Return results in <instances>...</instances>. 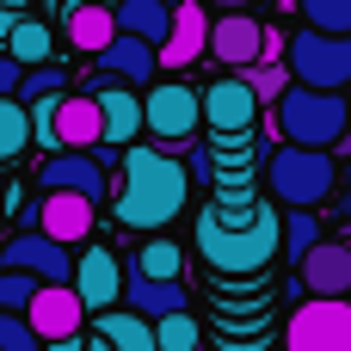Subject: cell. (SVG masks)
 <instances>
[{
  "label": "cell",
  "mask_w": 351,
  "mask_h": 351,
  "mask_svg": "<svg viewBox=\"0 0 351 351\" xmlns=\"http://www.w3.org/2000/svg\"><path fill=\"white\" fill-rule=\"evenodd\" d=\"M93 99H99V117H105V142L111 148H136V136H142V99L130 86H111V80H99Z\"/></svg>",
  "instance_id": "19"
},
{
  "label": "cell",
  "mask_w": 351,
  "mask_h": 351,
  "mask_svg": "<svg viewBox=\"0 0 351 351\" xmlns=\"http://www.w3.org/2000/svg\"><path fill=\"white\" fill-rule=\"evenodd\" d=\"M278 136L290 148H315V154H333L346 142V123H351V99L346 93H308V86H290L278 99Z\"/></svg>",
  "instance_id": "3"
},
{
  "label": "cell",
  "mask_w": 351,
  "mask_h": 351,
  "mask_svg": "<svg viewBox=\"0 0 351 351\" xmlns=\"http://www.w3.org/2000/svg\"><path fill=\"white\" fill-rule=\"evenodd\" d=\"M0 351H43V339L31 333L25 315H0Z\"/></svg>",
  "instance_id": "33"
},
{
  "label": "cell",
  "mask_w": 351,
  "mask_h": 351,
  "mask_svg": "<svg viewBox=\"0 0 351 351\" xmlns=\"http://www.w3.org/2000/svg\"><path fill=\"white\" fill-rule=\"evenodd\" d=\"M346 222H351V197H346Z\"/></svg>",
  "instance_id": "41"
},
{
  "label": "cell",
  "mask_w": 351,
  "mask_h": 351,
  "mask_svg": "<svg viewBox=\"0 0 351 351\" xmlns=\"http://www.w3.org/2000/svg\"><path fill=\"white\" fill-rule=\"evenodd\" d=\"M86 351H111V346H105V339H93V346H86Z\"/></svg>",
  "instance_id": "39"
},
{
  "label": "cell",
  "mask_w": 351,
  "mask_h": 351,
  "mask_svg": "<svg viewBox=\"0 0 351 351\" xmlns=\"http://www.w3.org/2000/svg\"><path fill=\"white\" fill-rule=\"evenodd\" d=\"M154 346H160V351H197V321H191V315H167V321H154Z\"/></svg>",
  "instance_id": "30"
},
{
  "label": "cell",
  "mask_w": 351,
  "mask_h": 351,
  "mask_svg": "<svg viewBox=\"0 0 351 351\" xmlns=\"http://www.w3.org/2000/svg\"><path fill=\"white\" fill-rule=\"evenodd\" d=\"M197 123H204V93H191V86H148V99H142V130L160 136V148L191 142Z\"/></svg>",
  "instance_id": "7"
},
{
  "label": "cell",
  "mask_w": 351,
  "mask_h": 351,
  "mask_svg": "<svg viewBox=\"0 0 351 351\" xmlns=\"http://www.w3.org/2000/svg\"><path fill=\"white\" fill-rule=\"evenodd\" d=\"M12 25H19V19H6V0H0V37H6V31H12Z\"/></svg>",
  "instance_id": "37"
},
{
  "label": "cell",
  "mask_w": 351,
  "mask_h": 351,
  "mask_svg": "<svg viewBox=\"0 0 351 351\" xmlns=\"http://www.w3.org/2000/svg\"><path fill=\"white\" fill-rule=\"evenodd\" d=\"M204 49H210V12H204L197 0L173 6V37L154 49V56H160V68H173V74H179V68H191Z\"/></svg>",
  "instance_id": "18"
},
{
  "label": "cell",
  "mask_w": 351,
  "mask_h": 351,
  "mask_svg": "<svg viewBox=\"0 0 351 351\" xmlns=\"http://www.w3.org/2000/svg\"><path fill=\"white\" fill-rule=\"evenodd\" d=\"M25 321H31V333H37L43 346H62V339H80V327H86V308H80L74 284H43V290L31 296Z\"/></svg>",
  "instance_id": "11"
},
{
  "label": "cell",
  "mask_w": 351,
  "mask_h": 351,
  "mask_svg": "<svg viewBox=\"0 0 351 351\" xmlns=\"http://www.w3.org/2000/svg\"><path fill=\"white\" fill-rule=\"evenodd\" d=\"M99 339L111 351H160L154 346V321H142V315H130V308H111V315L99 321Z\"/></svg>",
  "instance_id": "24"
},
{
  "label": "cell",
  "mask_w": 351,
  "mask_h": 351,
  "mask_svg": "<svg viewBox=\"0 0 351 351\" xmlns=\"http://www.w3.org/2000/svg\"><path fill=\"white\" fill-rule=\"evenodd\" d=\"M0 271H25L37 284H74V259L68 247L43 241V234H6L0 241Z\"/></svg>",
  "instance_id": "8"
},
{
  "label": "cell",
  "mask_w": 351,
  "mask_h": 351,
  "mask_svg": "<svg viewBox=\"0 0 351 351\" xmlns=\"http://www.w3.org/2000/svg\"><path fill=\"white\" fill-rule=\"evenodd\" d=\"M284 351H351V302L308 296L284 327Z\"/></svg>",
  "instance_id": "6"
},
{
  "label": "cell",
  "mask_w": 351,
  "mask_h": 351,
  "mask_svg": "<svg viewBox=\"0 0 351 351\" xmlns=\"http://www.w3.org/2000/svg\"><path fill=\"white\" fill-rule=\"evenodd\" d=\"M346 241H351V234H346Z\"/></svg>",
  "instance_id": "43"
},
{
  "label": "cell",
  "mask_w": 351,
  "mask_h": 351,
  "mask_svg": "<svg viewBox=\"0 0 351 351\" xmlns=\"http://www.w3.org/2000/svg\"><path fill=\"white\" fill-rule=\"evenodd\" d=\"M62 86H68V68H62V62H49V68H31V74H25L19 99H56Z\"/></svg>",
  "instance_id": "32"
},
{
  "label": "cell",
  "mask_w": 351,
  "mask_h": 351,
  "mask_svg": "<svg viewBox=\"0 0 351 351\" xmlns=\"http://www.w3.org/2000/svg\"><path fill=\"white\" fill-rule=\"evenodd\" d=\"M111 12H117V31L148 43V49H160L173 37V6H160V0H117Z\"/></svg>",
  "instance_id": "21"
},
{
  "label": "cell",
  "mask_w": 351,
  "mask_h": 351,
  "mask_svg": "<svg viewBox=\"0 0 351 351\" xmlns=\"http://www.w3.org/2000/svg\"><path fill=\"white\" fill-rule=\"evenodd\" d=\"M253 0H216V12H247Z\"/></svg>",
  "instance_id": "35"
},
{
  "label": "cell",
  "mask_w": 351,
  "mask_h": 351,
  "mask_svg": "<svg viewBox=\"0 0 351 351\" xmlns=\"http://www.w3.org/2000/svg\"><path fill=\"white\" fill-rule=\"evenodd\" d=\"M253 117H259V99H253V86L241 80V74H228V80H216L210 93H204V123L216 130V136H247L253 130Z\"/></svg>",
  "instance_id": "14"
},
{
  "label": "cell",
  "mask_w": 351,
  "mask_h": 351,
  "mask_svg": "<svg viewBox=\"0 0 351 351\" xmlns=\"http://www.w3.org/2000/svg\"><path fill=\"white\" fill-rule=\"evenodd\" d=\"M346 99H351V93H346ZM339 148H346V154H351V123H346V142H339Z\"/></svg>",
  "instance_id": "38"
},
{
  "label": "cell",
  "mask_w": 351,
  "mask_h": 351,
  "mask_svg": "<svg viewBox=\"0 0 351 351\" xmlns=\"http://www.w3.org/2000/svg\"><path fill=\"white\" fill-rule=\"evenodd\" d=\"M25 142H31V117H25V105H19V99H0V160H19Z\"/></svg>",
  "instance_id": "28"
},
{
  "label": "cell",
  "mask_w": 351,
  "mask_h": 351,
  "mask_svg": "<svg viewBox=\"0 0 351 351\" xmlns=\"http://www.w3.org/2000/svg\"><path fill=\"white\" fill-rule=\"evenodd\" d=\"M290 80L308 93H346L351 86V37L296 31L290 37Z\"/></svg>",
  "instance_id": "5"
},
{
  "label": "cell",
  "mask_w": 351,
  "mask_h": 351,
  "mask_svg": "<svg viewBox=\"0 0 351 351\" xmlns=\"http://www.w3.org/2000/svg\"><path fill=\"white\" fill-rule=\"evenodd\" d=\"M315 247H321V222H315V210H290V216H284V253L302 265Z\"/></svg>",
  "instance_id": "27"
},
{
  "label": "cell",
  "mask_w": 351,
  "mask_h": 351,
  "mask_svg": "<svg viewBox=\"0 0 351 351\" xmlns=\"http://www.w3.org/2000/svg\"><path fill=\"white\" fill-rule=\"evenodd\" d=\"M296 284L321 302H351V241H321L296 265Z\"/></svg>",
  "instance_id": "13"
},
{
  "label": "cell",
  "mask_w": 351,
  "mask_h": 351,
  "mask_svg": "<svg viewBox=\"0 0 351 351\" xmlns=\"http://www.w3.org/2000/svg\"><path fill=\"white\" fill-rule=\"evenodd\" d=\"M93 222H99V204H86V197H68V191L37 197V234L56 247H80L93 234Z\"/></svg>",
  "instance_id": "17"
},
{
  "label": "cell",
  "mask_w": 351,
  "mask_h": 351,
  "mask_svg": "<svg viewBox=\"0 0 351 351\" xmlns=\"http://www.w3.org/2000/svg\"><path fill=\"white\" fill-rule=\"evenodd\" d=\"M339 173H333V154H315V148H278L265 160V191L284 204V210H321L333 197Z\"/></svg>",
  "instance_id": "4"
},
{
  "label": "cell",
  "mask_w": 351,
  "mask_h": 351,
  "mask_svg": "<svg viewBox=\"0 0 351 351\" xmlns=\"http://www.w3.org/2000/svg\"><path fill=\"white\" fill-rule=\"evenodd\" d=\"M12 6H19V0H12Z\"/></svg>",
  "instance_id": "42"
},
{
  "label": "cell",
  "mask_w": 351,
  "mask_h": 351,
  "mask_svg": "<svg viewBox=\"0 0 351 351\" xmlns=\"http://www.w3.org/2000/svg\"><path fill=\"white\" fill-rule=\"evenodd\" d=\"M62 37H68V49H80V56H105L111 43H117V12H111V0H74L68 12H62Z\"/></svg>",
  "instance_id": "16"
},
{
  "label": "cell",
  "mask_w": 351,
  "mask_h": 351,
  "mask_svg": "<svg viewBox=\"0 0 351 351\" xmlns=\"http://www.w3.org/2000/svg\"><path fill=\"white\" fill-rule=\"evenodd\" d=\"M105 142V117H99V99L93 93H62L56 99V154H93Z\"/></svg>",
  "instance_id": "15"
},
{
  "label": "cell",
  "mask_w": 351,
  "mask_h": 351,
  "mask_svg": "<svg viewBox=\"0 0 351 351\" xmlns=\"http://www.w3.org/2000/svg\"><path fill=\"white\" fill-rule=\"evenodd\" d=\"M37 185H43V197H56V191H68V197H86V204H105V191H111V179H105V167L93 160V154H49L43 167H37Z\"/></svg>",
  "instance_id": "12"
},
{
  "label": "cell",
  "mask_w": 351,
  "mask_h": 351,
  "mask_svg": "<svg viewBox=\"0 0 351 351\" xmlns=\"http://www.w3.org/2000/svg\"><path fill=\"white\" fill-rule=\"evenodd\" d=\"M136 278H154V284H179V271H185V253L173 247V241H148L142 253H136V265H130Z\"/></svg>",
  "instance_id": "25"
},
{
  "label": "cell",
  "mask_w": 351,
  "mask_h": 351,
  "mask_svg": "<svg viewBox=\"0 0 351 351\" xmlns=\"http://www.w3.org/2000/svg\"><path fill=\"white\" fill-rule=\"evenodd\" d=\"M43 351H86V339H62V346H43Z\"/></svg>",
  "instance_id": "36"
},
{
  "label": "cell",
  "mask_w": 351,
  "mask_h": 351,
  "mask_svg": "<svg viewBox=\"0 0 351 351\" xmlns=\"http://www.w3.org/2000/svg\"><path fill=\"white\" fill-rule=\"evenodd\" d=\"M154 68H160V56H154L148 43L123 37V31H117V43L99 56V74H105V80H130V86H148V80H154Z\"/></svg>",
  "instance_id": "22"
},
{
  "label": "cell",
  "mask_w": 351,
  "mask_h": 351,
  "mask_svg": "<svg viewBox=\"0 0 351 351\" xmlns=\"http://www.w3.org/2000/svg\"><path fill=\"white\" fill-rule=\"evenodd\" d=\"M6 56L31 74V68H49L56 62V37H49V25L43 19H19L12 31H6Z\"/></svg>",
  "instance_id": "23"
},
{
  "label": "cell",
  "mask_w": 351,
  "mask_h": 351,
  "mask_svg": "<svg viewBox=\"0 0 351 351\" xmlns=\"http://www.w3.org/2000/svg\"><path fill=\"white\" fill-rule=\"evenodd\" d=\"M19 86H25V68L0 49V99H19Z\"/></svg>",
  "instance_id": "34"
},
{
  "label": "cell",
  "mask_w": 351,
  "mask_h": 351,
  "mask_svg": "<svg viewBox=\"0 0 351 351\" xmlns=\"http://www.w3.org/2000/svg\"><path fill=\"white\" fill-rule=\"evenodd\" d=\"M197 253L216 265V271H234V278H253L265 271L278 253H284V222L265 210V204H247V197H222L197 216Z\"/></svg>",
  "instance_id": "1"
},
{
  "label": "cell",
  "mask_w": 351,
  "mask_h": 351,
  "mask_svg": "<svg viewBox=\"0 0 351 351\" xmlns=\"http://www.w3.org/2000/svg\"><path fill=\"white\" fill-rule=\"evenodd\" d=\"M160 6H185V0H160Z\"/></svg>",
  "instance_id": "40"
},
{
  "label": "cell",
  "mask_w": 351,
  "mask_h": 351,
  "mask_svg": "<svg viewBox=\"0 0 351 351\" xmlns=\"http://www.w3.org/2000/svg\"><path fill=\"white\" fill-rule=\"evenodd\" d=\"M241 80H247V86H253V99H259V105H278V99H284V93H290V86H296V80H290V68H284V62H259V68H247V74H241Z\"/></svg>",
  "instance_id": "29"
},
{
  "label": "cell",
  "mask_w": 351,
  "mask_h": 351,
  "mask_svg": "<svg viewBox=\"0 0 351 351\" xmlns=\"http://www.w3.org/2000/svg\"><path fill=\"white\" fill-rule=\"evenodd\" d=\"M123 308H130V315H142V321L185 315V284H154V278L123 271Z\"/></svg>",
  "instance_id": "20"
},
{
  "label": "cell",
  "mask_w": 351,
  "mask_h": 351,
  "mask_svg": "<svg viewBox=\"0 0 351 351\" xmlns=\"http://www.w3.org/2000/svg\"><path fill=\"white\" fill-rule=\"evenodd\" d=\"M296 6H302L308 31H321V37H351V0H296Z\"/></svg>",
  "instance_id": "26"
},
{
  "label": "cell",
  "mask_w": 351,
  "mask_h": 351,
  "mask_svg": "<svg viewBox=\"0 0 351 351\" xmlns=\"http://www.w3.org/2000/svg\"><path fill=\"white\" fill-rule=\"evenodd\" d=\"M185 197H191V173L167 148H148V142L123 148V179H117V204H111L123 228L154 234L185 210Z\"/></svg>",
  "instance_id": "2"
},
{
  "label": "cell",
  "mask_w": 351,
  "mask_h": 351,
  "mask_svg": "<svg viewBox=\"0 0 351 351\" xmlns=\"http://www.w3.org/2000/svg\"><path fill=\"white\" fill-rule=\"evenodd\" d=\"M265 31L271 25H259L253 12H216L210 19V56L222 62V68H259V56H265Z\"/></svg>",
  "instance_id": "9"
},
{
  "label": "cell",
  "mask_w": 351,
  "mask_h": 351,
  "mask_svg": "<svg viewBox=\"0 0 351 351\" xmlns=\"http://www.w3.org/2000/svg\"><path fill=\"white\" fill-rule=\"evenodd\" d=\"M37 290H43L37 278H25V271H0V315H25Z\"/></svg>",
  "instance_id": "31"
},
{
  "label": "cell",
  "mask_w": 351,
  "mask_h": 351,
  "mask_svg": "<svg viewBox=\"0 0 351 351\" xmlns=\"http://www.w3.org/2000/svg\"><path fill=\"white\" fill-rule=\"evenodd\" d=\"M74 296H80L86 315H111V308H117V296H123V265H117L111 247H80V259H74Z\"/></svg>",
  "instance_id": "10"
}]
</instances>
